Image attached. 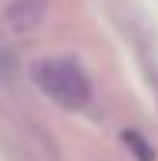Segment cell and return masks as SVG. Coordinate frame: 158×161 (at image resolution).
<instances>
[{
  "label": "cell",
  "instance_id": "1",
  "mask_svg": "<svg viewBox=\"0 0 158 161\" xmlns=\"http://www.w3.org/2000/svg\"><path fill=\"white\" fill-rule=\"evenodd\" d=\"M33 79H37V86L53 102H59L63 108H82L86 102H89V96H92L86 72L79 69L76 63H69V59L40 63L37 69H33Z\"/></svg>",
  "mask_w": 158,
  "mask_h": 161
},
{
  "label": "cell",
  "instance_id": "2",
  "mask_svg": "<svg viewBox=\"0 0 158 161\" xmlns=\"http://www.w3.org/2000/svg\"><path fill=\"white\" fill-rule=\"evenodd\" d=\"M46 17V0H17V3L7 10V20L17 33H30L37 30Z\"/></svg>",
  "mask_w": 158,
  "mask_h": 161
},
{
  "label": "cell",
  "instance_id": "3",
  "mask_svg": "<svg viewBox=\"0 0 158 161\" xmlns=\"http://www.w3.org/2000/svg\"><path fill=\"white\" fill-rule=\"evenodd\" d=\"M122 142H125L128 148H132L135 155H138V161H152V148H145L138 135H132V131H125V135H122Z\"/></svg>",
  "mask_w": 158,
  "mask_h": 161
}]
</instances>
